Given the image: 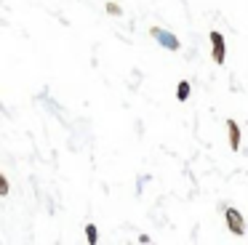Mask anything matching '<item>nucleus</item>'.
<instances>
[{"instance_id":"2","label":"nucleus","mask_w":248,"mask_h":245,"mask_svg":"<svg viewBox=\"0 0 248 245\" xmlns=\"http://www.w3.org/2000/svg\"><path fill=\"white\" fill-rule=\"evenodd\" d=\"M224 221H227V229H230L235 237H246V221H243V213L237 208H224Z\"/></svg>"},{"instance_id":"1","label":"nucleus","mask_w":248,"mask_h":245,"mask_svg":"<svg viewBox=\"0 0 248 245\" xmlns=\"http://www.w3.org/2000/svg\"><path fill=\"white\" fill-rule=\"evenodd\" d=\"M208 40H211V56H214V64L224 67V61H227V43H224V35H221L219 30H211Z\"/></svg>"},{"instance_id":"4","label":"nucleus","mask_w":248,"mask_h":245,"mask_svg":"<svg viewBox=\"0 0 248 245\" xmlns=\"http://www.w3.org/2000/svg\"><path fill=\"white\" fill-rule=\"evenodd\" d=\"M227 136H230V149L237 152V149H240V125H237L232 117L227 120Z\"/></svg>"},{"instance_id":"7","label":"nucleus","mask_w":248,"mask_h":245,"mask_svg":"<svg viewBox=\"0 0 248 245\" xmlns=\"http://www.w3.org/2000/svg\"><path fill=\"white\" fill-rule=\"evenodd\" d=\"M104 8H107V14H109V16H123V8H120L118 3H112V0H109V3L104 5Z\"/></svg>"},{"instance_id":"5","label":"nucleus","mask_w":248,"mask_h":245,"mask_svg":"<svg viewBox=\"0 0 248 245\" xmlns=\"http://www.w3.org/2000/svg\"><path fill=\"white\" fill-rule=\"evenodd\" d=\"M189 91H192V83H189V80H179L176 99H179V101H187V99H189Z\"/></svg>"},{"instance_id":"8","label":"nucleus","mask_w":248,"mask_h":245,"mask_svg":"<svg viewBox=\"0 0 248 245\" xmlns=\"http://www.w3.org/2000/svg\"><path fill=\"white\" fill-rule=\"evenodd\" d=\"M11 192V184H8V176H0V195L6 197Z\"/></svg>"},{"instance_id":"3","label":"nucleus","mask_w":248,"mask_h":245,"mask_svg":"<svg viewBox=\"0 0 248 245\" xmlns=\"http://www.w3.org/2000/svg\"><path fill=\"white\" fill-rule=\"evenodd\" d=\"M150 35L155 37V40L160 43L163 48H168V51H179V48H182L179 37H176V35H171V32H166L163 27H152V30H150Z\"/></svg>"},{"instance_id":"6","label":"nucleus","mask_w":248,"mask_h":245,"mask_svg":"<svg viewBox=\"0 0 248 245\" xmlns=\"http://www.w3.org/2000/svg\"><path fill=\"white\" fill-rule=\"evenodd\" d=\"M86 234H88V245H96V243H99V229H96V224H88V227H86Z\"/></svg>"}]
</instances>
